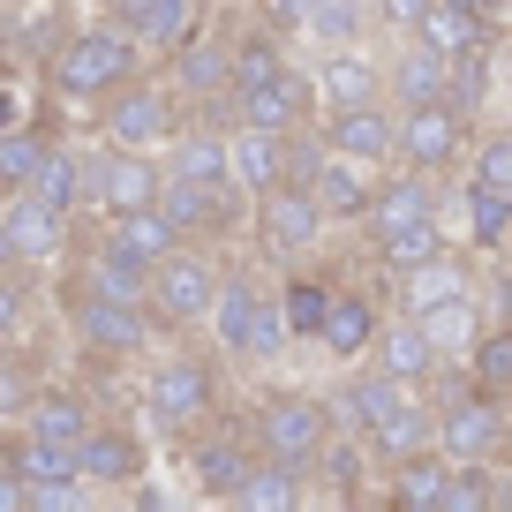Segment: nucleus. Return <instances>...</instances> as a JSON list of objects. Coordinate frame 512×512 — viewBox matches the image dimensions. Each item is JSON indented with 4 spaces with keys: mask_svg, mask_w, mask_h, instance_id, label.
I'll list each match as a JSON object with an SVG mask.
<instances>
[{
    "mask_svg": "<svg viewBox=\"0 0 512 512\" xmlns=\"http://www.w3.org/2000/svg\"><path fill=\"white\" fill-rule=\"evenodd\" d=\"M16 317H23V302H16V287H8V279H0V339L16 332Z\"/></svg>",
    "mask_w": 512,
    "mask_h": 512,
    "instance_id": "obj_51",
    "label": "nucleus"
},
{
    "mask_svg": "<svg viewBox=\"0 0 512 512\" xmlns=\"http://www.w3.org/2000/svg\"><path fill=\"white\" fill-rule=\"evenodd\" d=\"M482 23L490 16H475L460 0H422V16L407 23V31H415V46L445 53V61H467V53H482Z\"/></svg>",
    "mask_w": 512,
    "mask_h": 512,
    "instance_id": "obj_14",
    "label": "nucleus"
},
{
    "mask_svg": "<svg viewBox=\"0 0 512 512\" xmlns=\"http://www.w3.org/2000/svg\"><path fill=\"white\" fill-rule=\"evenodd\" d=\"M324 219H332V211L317 204V189H309V181H279V189H264V204H256L264 249H279V256H302L309 241L324 234Z\"/></svg>",
    "mask_w": 512,
    "mask_h": 512,
    "instance_id": "obj_3",
    "label": "nucleus"
},
{
    "mask_svg": "<svg viewBox=\"0 0 512 512\" xmlns=\"http://www.w3.org/2000/svg\"><path fill=\"white\" fill-rule=\"evenodd\" d=\"M31 505L38 512H76L83 505V482L68 475V482H31Z\"/></svg>",
    "mask_w": 512,
    "mask_h": 512,
    "instance_id": "obj_48",
    "label": "nucleus"
},
{
    "mask_svg": "<svg viewBox=\"0 0 512 512\" xmlns=\"http://www.w3.org/2000/svg\"><path fill=\"white\" fill-rule=\"evenodd\" d=\"M475 377H482V392H512V332L475 347Z\"/></svg>",
    "mask_w": 512,
    "mask_h": 512,
    "instance_id": "obj_44",
    "label": "nucleus"
},
{
    "mask_svg": "<svg viewBox=\"0 0 512 512\" xmlns=\"http://www.w3.org/2000/svg\"><path fill=\"white\" fill-rule=\"evenodd\" d=\"M211 332H219L226 354H249V362H272L279 347H287V309L264 302L256 287H219V302H211Z\"/></svg>",
    "mask_w": 512,
    "mask_h": 512,
    "instance_id": "obj_1",
    "label": "nucleus"
},
{
    "mask_svg": "<svg viewBox=\"0 0 512 512\" xmlns=\"http://www.w3.org/2000/svg\"><path fill=\"white\" fill-rule=\"evenodd\" d=\"M121 23L136 31L144 53L181 46V38H189V0H121Z\"/></svg>",
    "mask_w": 512,
    "mask_h": 512,
    "instance_id": "obj_23",
    "label": "nucleus"
},
{
    "mask_svg": "<svg viewBox=\"0 0 512 512\" xmlns=\"http://www.w3.org/2000/svg\"><path fill=\"white\" fill-rule=\"evenodd\" d=\"M166 174L204 181V189H226V181H234V151H226V136H181V144H174V166H166Z\"/></svg>",
    "mask_w": 512,
    "mask_h": 512,
    "instance_id": "obj_25",
    "label": "nucleus"
},
{
    "mask_svg": "<svg viewBox=\"0 0 512 512\" xmlns=\"http://www.w3.org/2000/svg\"><path fill=\"white\" fill-rule=\"evenodd\" d=\"M91 196L113 211V219H121V211L159 204V196H166V174L151 166V151H113V159L98 166V189H91Z\"/></svg>",
    "mask_w": 512,
    "mask_h": 512,
    "instance_id": "obj_12",
    "label": "nucleus"
},
{
    "mask_svg": "<svg viewBox=\"0 0 512 512\" xmlns=\"http://www.w3.org/2000/svg\"><path fill=\"white\" fill-rule=\"evenodd\" d=\"M8 467H16L23 482H68V475H83V467H76V445H61V437H38V430L16 445V460H8Z\"/></svg>",
    "mask_w": 512,
    "mask_h": 512,
    "instance_id": "obj_32",
    "label": "nucleus"
},
{
    "mask_svg": "<svg viewBox=\"0 0 512 512\" xmlns=\"http://www.w3.org/2000/svg\"><path fill=\"white\" fill-rule=\"evenodd\" d=\"M354 23H362V16H354V0H317L309 31H317V38H332V46H347V38H354Z\"/></svg>",
    "mask_w": 512,
    "mask_h": 512,
    "instance_id": "obj_47",
    "label": "nucleus"
},
{
    "mask_svg": "<svg viewBox=\"0 0 512 512\" xmlns=\"http://www.w3.org/2000/svg\"><path fill=\"white\" fill-rule=\"evenodd\" d=\"M422 332H430L437 354H467L475 347V294H460V302H437V309H415Z\"/></svg>",
    "mask_w": 512,
    "mask_h": 512,
    "instance_id": "obj_34",
    "label": "nucleus"
},
{
    "mask_svg": "<svg viewBox=\"0 0 512 512\" xmlns=\"http://www.w3.org/2000/svg\"><path fill=\"white\" fill-rule=\"evenodd\" d=\"M38 196H46V204H76L83 189H98V166H76V159H61V151H46V166H38V181H31Z\"/></svg>",
    "mask_w": 512,
    "mask_h": 512,
    "instance_id": "obj_37",
    "label": "nucleus"
},
{
    "mask_svg": "<svg viewBox=\"0 0 512 512\" xmlns=\"http://www.w3.org/2000/svg\"><path fill=\"white\" fill-rule=\"evenodd\" d=\"M400 151H407L415 174H445V166L460 159V106H452V98H437V106H407Z\"/></svg>",
    "mask_w": 512,
    "mask_h": 512,
    "instance_id": "obj_6",
    "label": "nucleus"
},
{
    "mask_svg": "<svg viewBox=\"0 0 512 512\" xmlns=\"http://www.w3.org/2000/svg\"><path fill=\"white\" fill-rule=\"evenodd\" d=\"M392 497H400L407 512H445V497H452V475H445V460H400V475H392Z\"/></svg>",
    "mask_w": 512,
    "mask_h": 512,
    "instance_id": "obj_26",
    "label": "nucleus"
},
{
    "mask_svg": "<svg viewBox=\"0 0 512 512\" xmlns=\"http://www.w3.org/2000/svg\"><path fill=\"white\" fill-rule=\"evenodd\" d=\"M76 294H106V302H128V309H144V302H151V272H136V264H128V256L98 249L91 264H83Z\"/></svg>",
    "mask_w": 512,
    "mask_h": 512,
    "instance_id": "obj_22",
    "label": "nucleus"
},
{
    "mask_svg": "<svg viewBox=\"0 0 512 512\" xmlns=\"http://www.w3.org/2000/svg\"><path fill=\"white\" fill-rule=\"evenodd\" d=\"M256 430H264V452H272V460H294V467H302L309 452L324 445V430H332V422H324L317 400H272L264 415H256Z\"/></svg>",
    "mask_w": 512,
    "mask_h": 512,
    "instance_id": "obj_10",
    "label": "nucleus"
},
{
    "mask_svg": "<svg viewBox=\"0 0 512 512\" xmlns=\"http://www.w3.org/2000/svg\"><path fill=\"white\" fill-rule=\"evenodd\" d=\"M0 415H31V384L16 362H0Z\"/></svg>",
    "mask_w": 512,
    "mask_h": 512,
    "instance_id": "obj_49",
    "label": "nucleus"
},
{
    "mask_svg": "<svg viewBox=\"0 0 512 512\" xmlns=\"http://www.w3.org/2000/svg\"><path fill=\"white\" fill-rule=\"evenodd\" d=\"M226 505H241V512H264V505H294V460L249 467V475H241V490L226 497Z\"/></svg>",
    "mask_w": 512,
    "mask_h": 512,
    "instance_id": "obj_36",
    "label": "nucleus"
},
{
    "mask_svg": "<svg viewBox=\"0 0 512 512\" xmlns=\"http://www.w3.org/2000/svg\"><path fill=\"white\" fill-rule=\"evenodd\" d=\"M272 76H279V46H272V38L234 53V91H256V83H272Z\"/></svg>",
    "mask_w": 512,
    "mask_h": 512,
    "instance_id": "obj_45",
    "label": "nucleus"
},
{
    "mask_svg": "<svg viewBox=\"0 0 512 512\" xmlns=\"http://www.w3.org/2000/svg\"><path fill=\"white\" fill-rule=\"evenodd\" d=\"M460 294H475V279L452 256H430V264L407 272V309H437V302H460Z\"/></svg>",
    "mask_w": 512,
    "mask_h": 512,
    "instance_id": "obj_28",
    "label": "nucleus"
},
{
    "mask_svg": "<svg viewBox=\"0 0 512 512\" xmlns=\"http://www.w3.org/2000/svg\"><path fill=\"white\" fill-rule=\"evenodd\" d=\"M317 91H324V106H332V113L369 106V98H377V68H369L362 53H332V61H324V76H317Z\"/></svg>",
    "mask_w": 512,
    "mask_h": 512,
    "instance_id": "obj_24",
    "label": "nucleus"
},
{
    "mask_svg": "<svg viewBox=\"0 0 512 512\" xmlns=\"http://www.w3.org/2000/svg\"><path fill=\"white\" fill-rule=\"evenodd\" d=\"M460 8H475V16H497V8H505V0H460Z\"/></svg>",
    "mask_w": 512,
    "mask_h": 512,
    "instance_id": "obj_54",
    "label": "nucleus"
},
{
    "mask_svg": "<svg viewBox=\"0 0 512 512\" xmlns=\"http://www.w3.org/2000/svg\"><path fill=\"white\" fill-rule=\"evenodd\" d=\"M174 128H181V121H174V98L144 83V91H121V98H113V113H106V144H113V151H159Z\"/></svg>",
    "mask_w": 512,
    "mask_h": 512,
    "instance_id": "obj_5",
    "label": "nucleus"
},
{
    "mask_svg": "<svg viewBox=\"0 0 512 512\" xmlns=\"http://www.w3.org/2000/svg\"><path fill=\"white\" fill-rule=\"evenodd\" d=\"M430 437H437V415H422V407H400V415H384L377 430H369V445H377L384 460H415Z\"/></svg>",
    "mask_w": 512,
    "mask_h": 512,
    "instance_id": "obj_33",
    "label": "nucleus"
},
{
    "mask_svg": "<svg viewBox=\"0 0 512 512\" xmlns=\"http://www.w3.org/2000/svg\"><path fill=\"white\" fill-rule=\"evenodd\" d=\"M384 16H400V23H415V16H422V0H384Z\"/></svg>",
    "mask_w": 512,
    "mask_h": 512,
    "instance_id": "obj_52",
    "label": "nucleus"
},
{
    "mask_svg": "<svg viewBox=\"0 0 512 512\" xmlns=\"http://www.w3.org/2000/svg\"><path fill=\"white\" fill-rule=\"evenodd\" d=\"M23 505H31V482L8 467V475H0V512H23Z\"/></svg>",
    "mask_w": 512,
    "mask_h": 512,
    "instance_id": "obj_50",
    "label": "nucleus"
},
{
    "mask_svg": "<svg viewBox=\"0 0 512 512\" xmlns=\"http://www.w3.org/2000/svg\"><path fill=\"white\" fill-rule=\"evenodd\" d=\"M98 8H121V0H98Z\"/></svg>",
    "mask_w": 512,
    "mask_h": 512,
    "instance_id": "obj_56",
    "label": "nucleus"
},
{
    "mask_svg": "<svg viewBox=\"0 0 512 512\" xmlns=\"http://www.w3.org/2000/svg\"><path fill=\"white\" fill-rule=\"evenodd\" d=\"M490 505H505V482H482V467L467 460L460 475H452V497H445V512H490Z\"/></svg>",
    "mask_w": 512,
    "mask_h": 512,
    "instance_id": "obj_41",
    "label": "nucleus"
},
{
    "mask_svg": "<svg viewBox=\"0 0 512 512\" xmlns=\"http://www.w3.org/2000/svg\"><path fill=\"white\" fill-rule=\"evenodd\" d=\"M309 189H317V204L332 211V219H362V211L377 204V181H369V159H347V151H332V159H317V174H309Z\"/></svg>",
    "mask_w": 512,
    "mask_h": 512,
    "instance_id": "obj_15",
    "label": "nucleus"
},
{
    "mask_svg": "<svg viewBox=\"0 0 512 512\" xmlns=\"http://www.w3.org/2000/svg\"><path fill=\"white\" fill-rule=\"evenodd\" d=\"M241 475H249V460H241L234 445H204V452H196V490H204V497H234Z\"/></svg>",
    "mask_w": 512,
    "mask_h": 512,
    "instance_id": "obj_38",
    "label": "nucleus"
},
{
    "mask_svg": "<svg viewBox=\"0 0 512 512\" xmlns=\"http://www.w3.org/2000/svg\"><path fill=\"white\" fill-rule=\"evenodd\" d=\"M452 68H460V61L415 46V53L400 61V98H407V106H437V98H452Z\"/></svg>",
    "mask_w": 512,
    "mask_h": 512,
    "instance_id": "obj_30",
    "label": "nucleus"
},
{
    "mask_svg": "<svg viewBox=\"0 0 512 512\" xmlns=\"http://www.w3.org/2000/svg\"><path fill=\"white\" fill-rule=\"evenodd\" d=\"M174 76H181V91H226V83H234V53L226 46H189V38H181V61H174Z\"/></svg>",
    "mask_w": 512,
    "mask_h": 512,
    "instance_id": "obj_35",
    "label": "nucleus"
},
{
    "mask_svg": "<svg viewBox=\"0 0 512 512\" xmlns=\"http://www.w3.org/2000/svg\"><path fill=\"white\" fill-rule=\"evenodd\" d=\"M106 249L113 256H128L136 272H159L166 256L181 249V226L166 219V204H144V211H121L113 219V234H106Z\"/></svg>",
    "mask_w": 512,
    "mask_h": 512,
    "instance_id": "obj_9",
    "label": "nucleus"
},
{
    "mask_svg": "<svg viewBox=\"0 0 512 512\" xmlns=\"http://www.w3.org/2000/svg\"><path fill=\"white\" fill-rule=\"evenodd\" d=\"M8 121H16V98H0V128H8Z\"/></svg>",
    "mask_w": 512,
    "mask_h": 512,
    "instance_id": "obj_55",
    "label": "nucleus"
},
{
    "mask_svg": "<svg viewBox=\"0 0 512 512\" xmlns=\"http://www.w3.org/2000/svg\"><path fill=\"white\" fill-rule=\"evenodd\" d=\"M76 332L98 354H144V309L106 302V294H76Z\"/></svg>",
    "mask_w": 512,
    "mask_h": 512,
    "instance_id": "obj_13",
    "label": "nucleus"
},
{
    "mask_svg": "<svg viewBox=\"0 0 512 512\" xmlns=\"http://www.w3.org/2000/svg\"><path fill=\"white\" fill-rule=\"evenodd\" d=\"M369 219H377V234H392V226H415V219H437L430 181H422V174H407V181H392V189H377Z\"/></svg>",
    "mask_w": 512,
    "mask_h": 512,
    "instance_id": "obj_27",
    "label": "nucleus"
},
{
    "mask_svg": "<svg viewBox=\"0 0 512 512\" xmlns=\"http://www.w3.org/2000/svg\"><path fill=\"white\" fill-rule=\"evenodd\" d=\"M475 189H497V196H512V136L482 144V159H475Z\"/></svg>",
    "mask_w": 512,
    "mask_h": 512,
    "instance_id": "obj_46",
    "label": "nucleus"
},
{
    "mask_svg": "<svg viewBox=\"0 0 512 512\" xmlns=\"http://www.w3.org/2000/svg\"><path fill=\"white\" fill-rule=\"evenodd\" d=\"M505 505H512V490H505Z\"/></svg>",
    "mask_w": 512,
    "mask_h": 512,
    "instance_id": "obj_58",
    "label": "nucleus"
},
{
    "mask_svg": "<svg viewBox=\"0 0 512 512\" xmlns=\"http://www.w3.org/2000/svg\"><path fill=\"white\" fill-rule=\"evenodd\" d=\"M467 211H475V241H482V249H497V241L512 234V196L475 189V196H467Z\"/></svg>",
    "mask_w": 512,
    "mask_h": 512,
    "instance_id": "obj_43",
    "label": "nucleus"
},
{
    "mask_svg": "<svg viewBox=\"0 0 512 512\" xmlns=\"http://www.w3.org/2000/svg\"><path fill=\"white\" fill-rule=\"evenodd\" d=\"M76 467L91 482H128L136 467H144V452L128 445V437H106V430H83V445H76Z\"/></svg>",
    "mask_w": 512,
    "mask_h": 512,
    "instance_id": "obj_29",
    "label": "nucleus"
},
{
    "mask_svg": "<svg viewBox=\"0 0 512 512\" xmlns=\"http://www.w3.org/2000/svg\"><path fill=\"white\" fill-rule=\"evenodd\" d=\"M0 211H8V234H16V256H61V219H68L61 204H46L38 189H16V196H8Z\"/></svg>",
    "mask_w": 512,
    "mask_h": 512,
    "instance_id": "obj_18",
    "label": "nucleus"
},
{
    "mask_svg": "<svg viewBox=\"0 0 512 512\" xmlns=\"http://www.w3.org/2000/svg\"><path fill=\"white\" fill-rule=\"evenodd\" d=\"M400 407H407V384L392 377V369H377V377H354L347 392H339L332 415L347 422V430H377V422H384V415H400Z\"/></svg>",
    "mask_w": 512,
    "mask_h": 512,
    "instance_id": "obj_20",
    "label": "nucleus"
},
{
    "mask_svg": "<svg viewBox=\"0 0 512 512\" xmlns=\"http://www.w3.org/2000/svg\"><path fill=\"white\" fill-rule=\"evenodd\" d=\"M377 369H392L400 384H422L437 369V347H430V332H422L415 309H407L400 324H377Z\"/></svg>",
    "mask_w": 512,
    "mask_h": 512,
    "instance_id": "obj_17",
    "label": "nucleus"
},
{
    "mask_svg": "<svg viewBox=\"0 0 512 512\" xmlns=\"http://www.w3.org/2000/svg\"><path fill=\"white\" fill-rule=\"evenodd\" d=\"M226 151H234V181L241 189H279V181H294V144L279 136V128H256V121H241L234 136H226Z\"/></svg>",
    "mask_w": 512,
    "mask_h": 512,
    "instance_id": "obj_7",
    "label": "nucleus"
},
{
    "mask_svg": "<svg viewBox=\"0 0 512 512\" xmlns=\"http://www.w3.org/2000/svg\"><path fill=\"white\" fill-rule=\"evenodd\" d=\"M211 302H219V272H211L204 256L174 249L159 272H151V309H159L166 324H204Z\"/></svg>",
    "mask_w": 512,
    "mask_h": 512,
    "instance_id": "obj_4",
    "label": "nucleus"
},
{
    "mask_svg": "<svg viewBox=\"0 0 512 512\" xmlns=\"http://www.w3.org/2000/svg\"><path fill=\"white\" fill-rule=\"evenodd\" d=\"M128 61H136V31L113 23V31H91V38H76V46H61L53 83H61L68 98H91V91H113V83L128 76Z\"/></svg>",
    "mask_w": 512,
    "mask_h": 512,
    "instance_id": "obj_2",
    "label": "nucleus"
},
{
    "mask_svg": "<svg viewBox=\"0 0 512 512\" xmlns=\"http://www.w3.org/2000/svg\"><path fill=\"white\" fill-rule=\"evenodd\" d=\"M0 362H8V347H0Z\"/></svg>",
    "mask_w": 512,
    "mask_h": 512,
    "instance_id": "obj_57",
    "label": "nucleus"
},
{
    "mask_svg": "<svg viewBox=\"0 0 512 512\" xmlns=\"http://www.w3.org/2000/svg\"><path fill=\"white\" fill-rule=\"evenodd\" d=\"M279 309H287V332L294 339H317L324 332V309H332V287H309V279H302V287H287V302H279Z\"/></svg>",
    "mask_w": 512,
    "mask_h": 512,
    "instance_id": "obj_40",
    "label": "nucleus"
},
{
    "mask_svg": "<svg viewBox=\"0 0 512 512\" xmlns=\"http://www.w3.org/2000/svg\"><path fill=\"white\" fill-rule=\"evenodd\" d=\"M317 347H324V354H369V347H377V309H369L362 294H332Z\"/></svg>",
    "mask_w": 512,
    "mask_h": 512,
    "instance_id": "obj_21",
    "label": "nucleus"
},
{
    "mask_svg": "<svg viewBox=\"0 0 512 512\" xmlns=\"http://www.w3.org/2000/svg\"><path fill=\"white\" fill-rule=\"evenodd\" d=\"M38 166H46V144H38V136H16V128H0V181H8V189H31Z\"/></svg>",
    "mask_w": 512,
    "mask_h": 512,
    "instance_id": "obj_39",
    "label": "nucleus"
},
{
    "mask_svg": "<svg viewBox=\"0 0 512 512\" xmlns=\"http://www.w3.org/2000/svg\"><path fill=\"white\" fill-rule=\"evenodd\" d=\"M151 407L166 415V430H196V422L211 415V369L189 362V354L159 362V377H151Z\"/></svg>",
    "mask_w": 512,
    "mask_h": 512,
    "instance_id": "obj_8",
    "label": "nucleus"
},
{
    "mask_svg": "<svg viewBox=\"0 0 512 512\" xmlns=\"http://www.w3.org/2000/svg\"><path fill=\"white\" fill-rule=\"evenodd\" d=\"M497 437H505V415H497V392H482V400H460L437 415V445H445V460H490Z\"/></svg>",
    "mask_w": 512,
    "mask_h": 512,
    "instance_id": "obj_11",
    "label": "nucleus"
},
{
    "mask_svg": "<svg viewBox=\"0 0 512 512\" xmlns=\"http://www.w3.org/2000/svg\"><path fill=\"white\" fill-rule=\"evenodd\" d=\"M309 98H317V83H302V76H287V68H279L272 83L241 91V121H256V128H279V136H287V128L309 113Z\"/></svg>",
    "mask_w": 512,
    "mask_h": 512,
    "instance_id": "obj_19",
    "label": "nucleus"
},
{
    "mask_svg": "<svg viewBox=\"0 0 512 512\" xmlns=\"http://www.w3.org/2000/svg\"><path fill=\"white\" fill-rule=\"evenodd\" d=\"M31 430H38V437H61V445H83V430H91V422H83L76 400H38V407H31Z\"/></svg>",
    "mask_w": 512,
    "mask_h": 512,
    "instance_id": "obj_42",
    "label": "nucleus"
},
{
    "mask_svg": "<svg viewBox=\"0 0 512 512\" xmlns=\"http://www.w3.org/2000/svg\"><path fill=\"white\" fill-rule=\"evenodd\" d=\"M332 151L384 166L392 151H400V121H392V113H377V98H369V106H347V113H332Z\"/></svg>",
    "mask_w": 512,
    "mask_h": 512,
    "instance_id": "obj_16",
    "label": "nucleus"
},
{
    "mask_svg": "<svg viewBox=\"0 0 512 512\" xmlns=\"http://www.w3.org/2000/svg\"><path fill=\"white\" fill-rule=\"evenodd\" d=\"M377 256H384V272H415V264H430V256H445V234H437V219L392 226V234H377Z\"/></svg>",
    "mask_w": 512,
    "mask_h": 512,
    "instance_id": "obj_31",
    "label": "nucleus"
},
{
    "mask_svg": "<svg viewBox=\"0 0 512 512\" xmlns=\"http://www.w3.org/2000/svg\"><path fill=\"white\" fill-rule=\"evenodd\" d=\"M0 264H16V234H8V211H0Z\"/></svg>",
    "mask_w": 512,
    "mask_h": 512,
    "instance_id": "obj_53",
    "label": "nucleus"
}]
</instances>
